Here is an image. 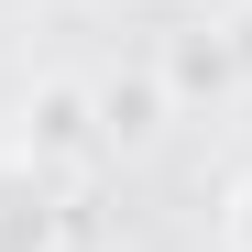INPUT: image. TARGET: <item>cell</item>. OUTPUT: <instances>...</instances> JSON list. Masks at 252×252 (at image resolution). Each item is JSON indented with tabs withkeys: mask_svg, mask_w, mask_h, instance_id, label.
Masks as SVG:
<instances>
[{
	"mask_svg": "<svg viewBox=\"0 0 252 252\" xmlns=\"http://www.w3.org/2000/svg\"><path fill=\"white\" fill-rule=\"evenodd\" d=\"M0 252H55V176L33 154H0Z\"/></svg>",
	"mask_w": 252,
	"mask_h": 252,
	"instance_id": "cell-3",
	"label": "cell"
},
{
	"mask_svg": "<svg viewBox=\"0 0 252 252\" xmlns=\"http://www.w3.org/2000/svg\"><path fill=\"white\" fill-rule=\"evenodd\" d=\"M154 77H164V99H176V110H220V99L252 88V77H241V44H230V22H187V33H164Z\"/></svg>",
	"mask_w": 252,
	"mask_h": 252,
	"instance_id": "cell-1",
	"label": "cell"
},
{
	"mask_svg": "<svg viewBox=\"0 0 252 252\" xmlns=\"http://www.w3.org/2000/svg\"><path fill=\"white\" fill-rule=\"evenodd\" d=\"M220 241L252 252V176H230V197H220Z\"/></svg>",
	"mask_w": 252,
	"mask_h": 252,
	"instance_id": "cell-5",
	"label": "cell"
},
{
	"mask_svg": "<svg viewBox=\"0 0 252 252\" xmlns=\"http://www.w3.org/2000/svg\"><path fill=\"white\" fill-rule=\"evenodd\" d=\"M164 121H176L164 77H99V132H110V143H154Z\"/></svg>",
	"mask_w": 252,
	"mask_h": 252,
	"instance_id": "cell-4",
	"label": "cell"
},
{
	"mask_svg": "<svg viewBox=\"0 0 252 252\" xmlns=\"http://www.w3.org/2000/svg\"><path fill=\"white\" fill-rule=\"evenodd\" d=\"M22 154L44 164H88V154H110V132H99V88H77V77H44V88L22 99Z\"/></svg>",
	"mask_w": 252,
	"mask_h": 252,
	"instance_id": "cell-2",
	"label": "cell"
}]
</instances>
